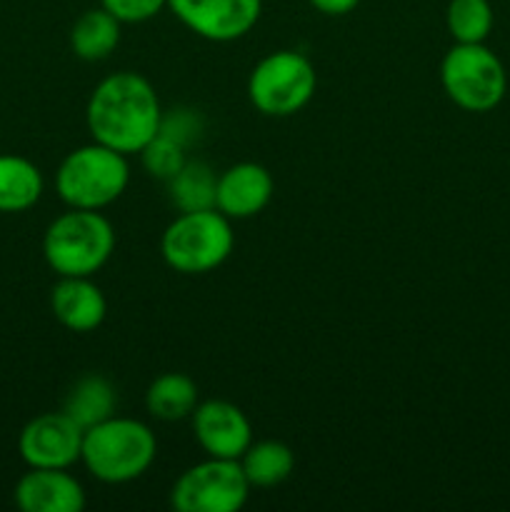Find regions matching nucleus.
I'll return each mask as SVG.
<instances>
[{
	"mask_svg": "<svg viewBox=\"0 0 510 512\" xmlns=\"http://www.w3.org/2000/svg\"><path fill=\"white\" fill-rule=\"evenodd\" d=\"M170 203L180 213H193V210L215 208V188H218V175L203 160H185L183 168L168 180Z\"/></svg>",
	"mask_w": 510,
	"mask_h": 512,
	"instance_id": "nucleus-20",
	"label": "nucleus"
},
{
	"mask_svg": "<svg viewBox=\"0 0 510 512\" xmlns=\"http://www.w3.org/2000/svg\"><path fill=\"white\" fill-rule=\"evenodd\" d=\"M120 28L123 23L110 15L103 5L85 10L70 28V50L75 53V58L85 60V63L105 60L118 48Z\"/></svg>",
	"mask_w": 510,
	"mask_h": 512,
	"instance_id": "nucleus-16",
	"label": "nucleus"
},
{
	"mask_svg": "<svg viewBox=\"0 0 510 512\" xmlns=\"http://www.w3.org/2000/svg\"><path fill=\"white\" fill-rule=\"evenodd\" d=\"M53 318L70 333H93L108 315V300L100 285L88 278H58L50 290Z\"/></svg>",
	"mask_w": 510,
	"mask_h": 512,
	"instance_id": "nucleus-14",
	"label": "nucleus"
},
{
	"mask_svg": "<svg viewBox=\"0 0 510 512\" xmlns=\"http://www.w3.org/2000/svg\"><path fill=\"white\" fill-rule=\"evenodd\" d=\"M100 5L123 25H138L160 15V10L168 8V0H100Z\"/></svg>",
	"mask_w": 510,
	"mask_h": 512,
	"instance_id": "nucleus-24",
	"label": "nucleus"
},
{
	"mask_svg": "<svg viewBox=\"0 0 510 512\" xmlns=\"http://www.w3.org/2000/svg\"><path fill=\"white\" fill-rule=\"evenodd\" d=\"M275 183L260 163H235L218 175L215 210L230 220L255 218L273 200Z\"/></svg>",
	"mask_w": 510,
	"mask_h": 512,
	"instance_id": "nucleus-13",
	"label": "nucleus"
},
{
	"mask_svg": "<svg viewBox=\"0 0 510 512\" xmlns=\"http://www.w3.org/2000/svg\"><path fill=\"white\" fill-rule=\"evenodd\" d=\"M250 490L240 460L205 458L175 480L170 505L178 512H238Z\"/></svg>",
	"mask_w": 510,
	"mask_h": 512,
	"instance_id": "nucleus-8",
	"label": "nucleus"
},
{
	"mask_svg": "<svg viewBox=\"0 0 510 512\" xmlns=\"http://www.w3.org/2000/svg\"><path fill=\"white\" fill-rule=\"evenodd\" d=\"M235 248V233L230 218L220 210H193L180 213L160 238V255L183 275H203L220 268Z\"/></svg>",
	"mask_w": 510,
	"mask_h": 512,
	"instance_id": "nucleus-5",
	"label": "nucleus"
},
{
	"mask_svg": "<svg viewBox=\"0 0 510 512\" xmlns=\"http://www.w3.org/2000/svg\"><path fill=\"white\" fill-rule=\"evenodd\" d=\"M198 403V385L185 373L158 375L145 390V410L163 423H178V420L190 418Z\"/></svg>",
	"mask_w": 510,
	"mask_h": 512,
	"instance_id": "nucleus-17",
	"label": "nucleus"
},
{
	"mask_svg": "<svg viewBox=\"0 0 510 512\" xmlns=\"http://www.w3.org/2000/svg\"><path fill=\"white\" fill-rule=\"evenodd\" d=\"M168 10L198 38L233 43L255 28L263 0H168Z\"/></svg>",
	"mask_w": 510,
	"mask_h": 512,
	"instance_id": "nucleus-9",
	"label": "nucleus"
},
{
	"mask_svg": "<svg viewBox=\"0 0 510 512\" xmlns=\"http://www.w3.org/2000/svg\"><path fill=\"white\" fill-rule=\"evenodd\" d=\"M85 430L68 413H43L25 423L18 453L28 468H73L80 463Z\"/></svg>",
	"mask_w": 510,
	"mask_h": 512,
	"instance_id": "nucleus-10",
	"label": "nucleus"
},
{
	"mask_svg": "<svg viewBox=\"0 0 510 512\" xmlns=\"http://www.w3.org/2000/svg\"><path fill=\"white\" fill-rule=\"evenodd\" d=\"M155 455L158 440L143 420L113 415L85 430L80 463L100 483L125 485L143 478Z\"/></svg>",
	"mask_w": 510,
	"mask_h": 512,
	"instance_id": "nucleus-2",
	"label": "nucleus"
},
{
	"mask_svg": "<svg viewBox=\"0 0 510 512\" xmlns=\"http://www.w3.org/2000/svg\"><path fill=\"white\" fill-rule=\"evenodd\" d=\"M13 500L23 512H83L85 488L68 468H30L15 483Z\"/></svg>",
	"mask_w": 510,
	"mask_h": 512,
	"instance_id": "nucleus-12",
	"label": "nucleus"
},
{
	"mask_svg": "<svg viewBox=\"0 0 510 512\" xmlns=\"http://www.w3.org/2000/svg\"><path fill=\"white\" fill-rule=\"evenodd\" d=\"M45 180L23 155L0 153V213H25L43 198Z\"/></svg>",
	"mask_w": 510,
	"mask_h": 512,
	"instance_id": "nucleus-15",
	"label": "nucleus"
},
{
	"mask_svg": "<svg viewBox=\"0 0 510 512\" xmlns=\"http://www.w3.org/2000/svg\"><path fill=\"white\" fill-rule=\"evenodd\" d=\"M130 183L128 155L103 143L70 150L55 173V193L68 208L103 210L125 193Z\"/></svg>",
	"mask_w": 510,
	"mask_h": 512,
	"instance_id": "nucleus-4",
	"label": "nucleus"
},
{
	"mask_svg": "<svg viewBox=\"0 0 510 512\" xmlns=\"http://www.w3.org/2000/svg\"><path fill=\"white\" fill-rule=\"evenodd\" d=\"M115 230L100 210L70 208L48 225L43 258L58 278H88L110 260Z\"/></svg>",
	"mask_w": 510,
	"mask_h": 512,
	"instance_id": "nucleus-3",
	"label": "nucleus"
},
{
	"mask_svg": "<svg viewBox=\"0 0 510 512\" xmlns=\"http://www.w3.org/2000/svg\"><path fill=\"white\" fill-rule=\"evenodd\" d=\"M445 95L468 113H488L505 98L508 75L485 43H455L440 63Z\"/></svg>",
	"mask_w": 510,
	"mask_h": 512,
	"instance_id": "nucleus-6",
	"label": "nucleus"
},
{
	"mask_svg": "<svg viewBox=\"0 0 510 512\" xmlns=\"http://www.w3.org/2000/svg\"><path fill=\"white\" fill-rule=\"evenodd\" d=\"M160 135L170 138L173 143L183 145L185 150L193 148L205 133L203 115L195 108H188V105H178L173 110H163V118H160Z\"/></svg>",
	"mask_w": 510,
	"mask_h": 512,
	"instance_id": "nucleus-23",
	"label": "nucleus"
},
{
	"mask_svg": "<svg viewBox=\"0 0 510 512\" xmlns=\"http://www.w3.org/2000/svg\"><path fill=\"white\" fill-rule=\"evenodd\" d=\"M493 20L490 0H450L445 10V25L455 43H485Z\"/></svg>",
	"mask_w": 510,
	"mask_h": 512,
	"instance_id": "nucleus-21",
	"label": "nucleus"
},
{
	"mask_svg": "<svg viewBox=\"0 0 510 512\" xmlns=\"http://www.w3.org/2000/svg\"><path fill=\"white\" fill-rule=\"evenodd\" d=\"M193 438L208 458L240 460L253 443L248 415L230 400H203L190 415Z\"/></svg>",
	"mask_w": 510,
	"mask_h": 512,
	"instance_id": "nucleus-11",
	"label": "nucleus"
},
{
	"mask_svg": "<svg viewBox=\"0 0 510 512\" xmlns=\"http://www.w3.org/2000/svg\"><path fill=\"white\" fill-rule=\"evenodd\" d=\"M140 163H143V170L150 175V178H158L163 183H168L175 173L185 165L188 160V150L183 145L173 143L165 135H155L143 150H140Z\"/></svg>",
	"mask_w": 510,
	"mask_h": 512,
	"instance_id": "nucleus-22",
	"label": "nucleus"
},
{
	"mask_svg": "<svg viewBox=\"0 0 510 512\" xmlns=\"http://www.w3.org/2000/svg\"><path fill=\"white\" fill-rule=\"evenodd\" d=\"M318 73L303 53L275 50L255 63L248 78V98L268 118H290L313 100Z\"/></svg>",
	"mask_w": 510,
	"mask_h": 512,
	"instance_id": "nucleus-7",
	"label": "nucleus"
},
{
	"mask_svg": "<svg viewBox=\"0 0 510 512\" xmlns=\"http://www.w3.org/2000/svg\"><path fill=\"white\" fill-rule=\"evenodd\" d=\"M318 13L330 15V18H338V15L353 13L360 5V0H308Z\"/></svg>",
	"mask_w": 510,
	"mask_h": 512,
	"instance_id": "nucleus-25",
	"label": "nucleus"
},
{
	"mask_svg": "<svg viewBox=\"0 0 510 512\" xmlns=\"http://www.w3.org/2000/svg\"><path fill=\"white\" fill-rule=\"evenodd\" d=\"M163 105L148 78L118 70L100 80L85 105V123L95 143L138 155L158 135Z\"/></svg>",
	"mask_w": 510,
	"mask_h": 512,
	"instance_id": "nucleus-1",
	"label": "nucleus"
},
{
	"mask_svg": "<svg viewBox=\"0 0 510 512\" xmlns=\"http://www.w3.org/2000/svg\"><path fill=\"white\" fill-rule=\"evenodd\" d=\"M115 408H118V393H115L113 383L95 373L75 380L63 403V413H68L83 430L113 418Z\"/></svg>",
	"mask_w": 510,
	"mask_h": 512,
	"instance_id": "nucleus-18",
	"label": "nucleus"
},
{
	"mask_svg": "<svg viewBox=\"0 0 510 512\" xmlns=\"http://www.w3.org/2000/svg\"><path fill=\"white\" fill-rule=\"evenodd\" d=\"M240 468L250 488H275L293 475L295 453L280 440H253L240 455Z\"/></svg>",
	"mask_w": 510,
	"mask_h": 512,
	"instance_id": "nucleus-19",
	"label": "nucleus"
}]
</instances>
